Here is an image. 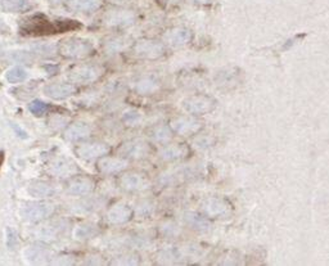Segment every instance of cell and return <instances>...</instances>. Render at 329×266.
I'll use <instances>...</instances> for the list:
<instances>
[{"instance_id": "1", "label": "cell", "mask_w": 329, "mask_h": 266, "mask_svg": "<svg viewBox=\"0 0 329 266\" xmlns=\"http://www.w3.org/2000/svg\"><path fill=\"white\" fill-rule=\"evenodd\" d=\"M77 27H80V25L75 21L51 22L45 17L35 16L25 21L22 25V31L23 33H30V35H45V33H59Z\"/></svg>"}, {"instance_id": "2", "label": "cell", "mask_w": 329, "mask_h": 266, "mask_svg": "<svg viewBox=\"0 0 329 266\" xmlns=\"http://www.w3.org/2000/svg\"><path fill=\"white\" fill-rule=\"evenodd\" d=\"M92 50L93 47L89 43L78 39L67 40V42H63V44L61 45V52L63 56L76 57V58L88 56Z\"/></svg>"}, {"instance_id": "3", "label": "cell", "mask_w": 329, "mask_h": 266, "mask_svg": "<svg viewBox=\"0 0 329 266\" xmlns=\"http://www.w3.org/2000/svg\"><path fill=\"white\" fill-rule=\"evenodd\" d=\"M53 212V206L51 205H31L23 210V216L30 221H37L49 216Z\"/></svg>"}, {"instance_id": "4", "label": "cell", "mask_w": 329, "mask_h": 266, "mask_svg": "<svg viewBox=\"0 0 329 266\" xmlns=\"http://www.w3.org/2000/svg\"><path fill=\"white\" fill-rule=\"evenodd\" d=\"M45 94L54 99H63L75 93V88L70 84H51L45 86Z\"/></svg>"}, {"instance_id": "5", "label": "cell", "mask_w": 329, "mask_h": 266, "mask_svg": "<svg viewBox=\"0 0 329 266\" xmlns=\"http://www.w3.org/2000/svg\"><path fill=\"white\" fill-rule=\"evenodd\" d=\"M99 76V71L95 67H78V68L73 69L71 72L70 78L73 81H80V83H87V81H92Z\"/></svg>"}, {"instance_id": "6", "label": "cell", "mask_w": 329, "mask_h": 266, "mask_svg": "<svg viewBox=\"0 0 329 266\" xmlns=\"http://www.w3.org/2000/svg\"><path fill=\"white\" fill-rule=\"evenodd\" d=\"M107 150H108V148L104 144H85L78 148L77 153L81 157L92 158L98 157V156H103L104 153H107Z\"/></svg>"}, {"instance_id": "7", "label": "cell", "mask_w": 329, "mask_h": 266, "mask_svg": "<svg viewBox=\"0 0 329 266\" xmlns=\"http://www.w3.org/2000/svg\"><path fill=\"white\" fill-rule=\"evenodd\" d=\"M184 107L192 113H202L211 108V103L206 98H194L192 100H188Z\"/></svg>"}, {"instance_id": "8", "label": "cell", "mask_w": 329, "mask_h": 266, "mask_svg": "<svg viewBox=\"0 0 329 266\" xmlns=\"http://www.w3.org/2000/svg\"><path fill=\"white\" fill-rule=\"evenodd\" d=\"M108 216L112 222L120 224V222H125L130 219L131 210L128 207V206H124V205L116 206L114 208H112Z\"/></svg>"}, {"instance_id": "9", "label": "cell", "mask_w": 329, "mask_h": 266, "mask_svg": "<svg viewBox=\"0 0 329 266\" xmlns=\"http://www.w3.org/2000/svg\"><path fill=\"white\" fill-rule=\"evenodd\" d=\"M138 54H142L145 57H157L161 54L162 47L159 44L149 42H142L137 45Z\"/></svg>"}, {"instance_id": "10", "label": "cell", "mask_w": 329, "mask_h": 266, "mask_svg": "<svg viewBox=\"0 0 329 266\" xmlns=\"http://www.w3.org/2000/svg\"><path fill=\"white\" fill-rule=\"evenodd\" d=\"M93 189V183L88 179H76L68 186V191L73 194H88Z\"/></svg>"}, {"instance_id": "11", "label": "cell", "mask_w": 329, "mask_h": 266, "mask_svg": "<svg viewBox=\"0 0 329 266\" xmlns=\"http://www.w3.org/2000/svg\"><path fill=\"white\" fill-rule=\"evenodd\" d=\"M2 8L8 13L22 12L28 8V0H2Z\"/></svg>"}, {"instance_id": "12", "label": "cell", "mask_w": 329, "mask_h": 266, "mask_svg": "<svg viewBox=\"0 0 329 266\" xmlns=\"http://www.w3.org/2000/svg\"><path fill=\"white\" fill-rule=\"evenodd\" d=\"M174 129H175L178 133L188 134L190 133V131L197 130V129H198V124L189 119L176 120V121H174Z\"/></svg>"}, {"instance_id": "13", "label": "cell", "mask_w": 329, "mask_h": 266, "mask_svg": "<svg viewBox=\"0 0 329 266\" xmlns=\"http://www.w3.org/2000/svg\"><path fill=\"white\" fill-rule=\"evenodd\" d=\"M124 166H125V164L122 161H120V160H116V158L114 160L113 158H106L104 161L101 162L102 171L106 172H116L122 169Z\"/></svg>"}, {"instance_id": "14", "label": "cell", "mask_w": 329, "mask_h": 266, "mask_svg": "<svg viewBox=\"0 0 329 266\" xmlns=\"http://www.w3.org/2000/svg\"><path fill=\"white\" fill-rule=\"evenodd\" d=\"M90 129L88 128L87 125H83V124H77V125L71 126L67 130V136L70 139H78V138H84V136L89 135Z\"/></svg>"}, {"instance_id": "15", "label": "cell", "mask_w": 329, "mask_h": 266, "mask_svg": "<svg viewBox=\"0 0 329 266\" xmlns=\"http://www.w3.org/2000/svg\"><path fill=\"white\" fill-rule=\"evenodd\" d=\"M226 207L228 206L225 203H221L220 201H211L210 203H207V207H204V211H207L210 215H214V216H220L221 214H225Z\"/></svg>"}, {"instance_id": "16", "label": "cell", "mask_w": 329, "mask_h": 266, "mask_svg": "<svg viewBox=\"0 0 329 266\" xmlns=\"http://www.w3.org/2000/svg\"><path fill=\"white\" fill-rule=\"evenodd\" d=\"M26 76L27 75H26L25 69H22L21 67H14L7 72V80L11 84L21 83V81L25 80Z\"/></svg>"}, {"instance_id": "17", "label": "cell", "mask_w": 329, "mask_h": 266, "mask_svg": "<svg viewBox=\"0 0 329 266\" xmlns=\"http://www.w3.org/2000/svg\"><path fill=\"white\" fill-rule=\"evenodd\" d=\"M53 192L54 191L51 186L43 183L34 184V185L30 188V193L34 194V196H37V197H48V196L53 194Z\"/></svg>"}, {"instance_id": "18", "label": "cell", "mask_w": 329, "mask_h": 266, "mask_svg": "<svg viewBox=\"0 0 329 266\" xmlns=\"http://www.w3.org/2000/svg\"><path fill=\"white\" fill-rule=\"evenodd\" d=\"M98 7V0H75V3L72 4V8L77 9V11H93Z\"/></svg>"}, {"instance_id": "19", "label": "cell", "mask_w": 329, "mask_h": 266, "mask_svg": "<svg viewBox=\"0 0 329 266\" xmlns=\"http://www.w3.org/2000/svg\"><path fill=\"white\" fill-rule=\"evenodd\" d=\"M122 184L128 189H138L144 185V181H143L142 177L137 176V175H129L128 177L124 179Z\"/></svg>"}, {"instance_id": "20", "label": "cell", "mask_w": 329, "mask_h": 266, "mask_svg": "<svg viewBox=\"0 0 329 266\" xmlns=\"http://www.w3.org/2000/svg\"><path fill=\"white\" fill-rule=\"evenodd\" d=\"M28 108H30V111L35 116H42V115H44L48 111V105L44 102H42V100H34L28 105Z\"/></svg>"}, {"instance_id": "21", "label": "cell", "mask_w": 329, "mask_h": 266, "mask_svg": "<svg viewBox=\"0 0 329 266\" xmlns=\"http://www.w3.org/2000/svg\"><path fill=\"white\" fill-rule=\"evenodd\" d=\"M169 39L173 44H183V43H187L189 40V32H187V31H176V32L171 33Z\"/></svg>"}, {"instance_id": "22", "label": "cell", "mask_w": 329, "mask_h": 266, "mask_svg": "<svg viewBox=\"0 0 329 266\" xmlns=\"http://www.w3.org/2000/svg\"><path fill=\"white\" fill-rule=\"evenodd\" d=\"M53 171L58 175H68L75 171V167H73L72 164H67V162L62 161L54 166Z\"/></svg>"}, {"instance_id": "23", "label": "cell", "mask_w": 329, "mask_h": 266, "mask_svg": "<svg viewBox=\"0 0 329 266\" xmlns=\"http://www.w3.org/2000/svg\"><path fill=\"white\" fill-rule=\"evenodd\" d=\"M183 152H184L183 148L171 147V148H168V149H164L163 152H162V155H163V158H175V157H180V156L183 155Z\"/></svg>"}, {"instance_id": "24", "label": "cell", "mask_w": 329, "mask_h": 266, "mask_svg": "<svg viewBox=\"0 0 329 266\" xmlns=\"http://www.w3.org/2000/svg\"><path fill=\"white\" fill-rule=\"evenodd\" d=\"M144 145L145 144H131V145H128V149H125L124 152L126 153V155L129 156H140L143 153V150H144Z\"/></svg>"}, {"instance_id": "25", "label": "cell", "mask_w": 329, "mask_h": 266, "mask_svg": "<svg viewBox=\"0 0 329 266\" xmlns=\"http://www.w3.org/2000/svg\"><path fill=\"white\" fill-rule=\"evenodd\" d=\"M3 153H0V164H2V162H3Z\"/></svg>"}, {"instance_id": "26", "label": "cell", "mask_w": 329, "mask_h": 266, "mask_svg": "<svg viewBox=\"0 0 329 266\" xmlns=\"http://www.w3.org/2000/svg\"><path fill=\"white\" fill-rule=\"evenodd\" d=\"M52 2H54V3H59V2H63V0H52Z\"/></svg>"}]
</instances>
